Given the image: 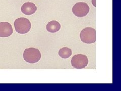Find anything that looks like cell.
Masks as SVG:
<instances>
[{
  "label": "cell",
  "mask_w": 121,
  "mask_h": 91,
  "mask_svg": "<svg viewBox=\"0 0 121 91\" xmlns=\"http://www.w3.org/2000/svg\"><path fill=\"white\" fill-rule=\"evenodd\" d=\"M23 56L25 61L30 64L38 62L41 58L40 52L39 49L34 48L26 49Z\"/></svg>",
  "instance_id": "1"
},
{
  "label": "cell",
  "mask_w": 121,
  "mask_h": 91,
  "mask_svg": "<svg viewBox=\"0 0 121 91\" xmlns=\"http://www.w3.org/2000/svg\"><path fill=\"white\" fill-rule=\"evenodd\" d=\"M14 25L15 30L20 34L28 33L31 27V24L29 20L24 17L16 19L14 22Z\"/></svg>",
  "instance_id": "2"
},
{
  "label": "cell",
  "mask_w": 121,
  "mask_h": 91,
  "mask_svg": "<svg viewBox=\"0 0 121 91\" xmlns=\"http://www.w3.org/2000/svg\"><path fill=\"white\" fill-rule=\"evenodd\" d=\"M80 37L82 42L92 44L96 41V30L91 27H86L80 32Z\"/></svg>",
  "instance_id": "3"
},
{
  "label": "cell",
  "mask_w": 121,
  "mask_h": 91,
  "mask_svg": "<svg viewBox=\"0 0 121 91\" xmlns=\"http://www.w3.org/2000/svg\"><path fill=\"white\" fill-rule=\"evenodd\" d=\"M71 65L76 69H81L87 66L88 59L85 55L77 54L71 59Z\"/></svg>",
  "instance_id": "4"
},
{
  "label": "cell",
  "mask_w": 121,
  "mask_h": 91,
  "mask_svg": "<svg viewBox=\"0 0 121 91\" xmlns=\"http://www.w3.org/2000/svg\"><path fill=\"white\" fill-rule=\"evenodd\" d=\"M90 10L88 4L84 2H79L73 6L72 12L76 16L83 17L87 15Z\"/></svg>",
  "instance_id": "5"
},
{
  "label": "cell",
  "mask_w": 121,
  "mask_h": 91,
  "mask_svg": "<svg viewBox=\"0 0 121 91\" xmlns=\"http://www.w3.org/2000/svg\"><path fill=\"white\" fill-rule=\"evenodd\" d=\"M13 32L12 26L9 22H0V37H9L12 35Z\"/></svg>",
  "instance_id": "6"
},
{
  "label": "cell",
  "mask_w": 121,
  "mask_h": 91,
  "mask_svg": "<svg viewBox=\"0 0 121 91\" xmlns=\"http://www.w3.org/2000/svg\"><path fill=\"white\" fill-rule=\"evenodd\" d=\"M37 7L35 4L31 2H26L23 4L21 8V12L26 15H30L35 13Z\"/></svg>",
  "instance_id": "7"
},
{
  "label": "cell",
  "mask_w": 121,
  "mask_h": 91,
  "mask_svg": "<svg viewBox=\"0 0 121 91\" xmlns=\"http://www.w3.org/2000/svg\"><path fill=\"white\" fill-rule=\"evenodd\" d=\"M60 23L56 20H52L49 22L47 25V30L51 33H55L59 32L60 29Z\"/></svg>",
  "instance_id": "8"
},
{
  "label": "cell",
  "mask_w": 121,
  "mask_h": 91,
  "mask_svg": "<svg viewBox=\"0 0 121 91\" xmlns=\"http://www.w3.org/2000/svg\"><path fill=\"white\" fill-rule=\"evenodd\" d=\"M72 55V50L71 49L64 47L60 49L59 51V55L63 59H67L69 58Z\"/></svg>",
  "instance_id": "9"
}]
</instances>
